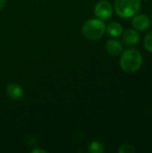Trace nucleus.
Masks as SVG:
<instances>
[{"label":"nucleus","instance_id":"nucleus-1","mask_svg":"<svg viewBox=\"0 0 152 153\" xmlns=\"http://www.w3.org/2000/svg\"><path fill=\"white\" fill-rule=\"evenodd\" d=\"M142 65V56L136 49L125 50L120 59V66L126 73L138 71Z\"/></svg>","mask_w":152,"mask_h":153},{"label":"nucleus","instance_id":"nucleus-2","mask_svg":"<svg viewBox=\"0 0 152 153\" xmlns=\"http://www.w3.org/2000/svg\"><path fill=\"white\" fill-rule=\"evenodd\" d=\"M82 30L86 39L97 40L104 35L106 25L105 22L100 19H90L83 23Z\"/></svg>","mask_w":152,"mask_h":153},{"label":"nucleus","instance_id":"nucleus-3","mask_svg":"<svg viewBox=\"0 0 152 153\" xmlns=\"http://www.w3.org/2000/svg\"><path fill=\"white\" fill-rule=\"evenodd\" d=\"M141 9L140 0H116V13L122 18H130L134 16Z\"/></svg>","mask_w":152,"mask_h":153},{"label":"nucleus","instance_id":"nucleus-4","mask_svg":"<svg viewBox=\"0 0 152 153\" xmlns=\"http://www.w3.org/2000/svg\"><path fill=\"white\" fill-rule=\"evenodd\" d=\"M94 13L99 19L108 20L113 14L112 4L108 1H100L95 5Z\"/></svg>","mask_w":152,"mask_h":153},{"label":"nucleus","instance_id":"nucleus-5","mask_svg":"<svg viewBox=\"0 0 152 153\" xmlns=\"http://www.w3.org/2000/svg\"><path fill=\"white\" fill-rule=\"evenodd\" d=\"M132 25L136 30H146L151 26V19L146 14H138L132 20Z\"/></svg>","mask_w":152,"mask_h":153},{"label":"nucleus","instance_id":"nucleus-6","mask_svg":"<svg viewBox=\"0 0 152 153\" xmlns=\"http://www.w3.org/2000/svg\"><path fill=\"white\" fill-rule=\"evenodd\" d=\"M122 34V40L126 46H134L140 40V35L135 29H129Z\"/></svg>","mask_w":152,"mask_h":153},{"label":"nucleus","instance_id":"nucleus-7","mask_svg":"<svg viewBox=\"0 0 152 153\" xmlns=\"http://www.w3.org/2000/svg\"><path fill=\"white\" fill-rule=\"evenodd\" d=\"M6 93L9 98L13 100H19L22 98L23 94V91L20 85H18L17 83L12 82L6 86Z\"/></svg>","mask_w":152,"mask_h":153},{"label":"nucleus","instance_id":"nucleus-8","mask_svg":"<svg viewBox=\"0 0 152 153\" xmlns=\"http://www.w3.org/2000/svg\"><path fill=\"white\" fill-rule=\"evenodd\" d=\"M106 49L110 55L118 56L123 51V46L119 41L116 39H109L106 43Z\"/></svg>","mask_w":152,"mask_h":153},{"label":"nucleus","instance_id":"nucleus-9","mask_svg":"<svg viewBox=\"0 0 152 153\" xmlns=\"http://www.w3.org/2000/svg\"><path fill=\"white\" fill-rule=\"evenodd\" d=\"M108 33L111 37H119L123 33V27L118 22H111L107 28Z\"/></svg>","mask_w":152,"mask_h":153},{"label":"nucleus","instance_id":"nucleus-10","mask_svg":"<svg viewBox=\"0 0 152 153\" xmlns=\"http://www.w3.org/2000/svg\"><path fill=\"white\" fill-rule=\"evenodd\" d=\"M88 152L90 153H103L105 152V148L101 143L95 141L89 145Z\"/></svg>","mask_w":152,"mask_h":153},{"label":"nucleus","instance_id":"nucleus-11","mask_svg":"<svg viewBox=\"0 0 152 153\" xmlns=\"http://www.w3.org/2000/svg\"><path fill=\"white\" fill-rule=\"evenodd\" d=\"M143 44H144L145 48H146L148 51L152 52V30L151 31H150V32L145 36Z\"/></svg>","mask_w":152,"mask_h":153},{"label":"nucleus","instance_id":"nucleus-12","mask_svg":"<svg viewBox=\"0 0 152 153\" xmlns=\"http://www.w3.org/2000/svg\"><path fill=\"white\" fill-rule=\"evenodd\" d=\"M117 152L119 153H133L135 152V148L132 144L125 143V144H123L122 146H120V148L118 149Z\"/></svg>","mask_w":152,"mask_h":153},{"label":"nucleus","instance_id":"nucleus-13","mask_svg":"<svg viewBox=\"0 0 152 153\" xmlns=\"http://www.w3.org/2000/svg\"><path fill=\"white\" fill-rule=\"evenodd\" d=\"M32 153H47V151H45V150H42V149H35V150H33Z\"/></svg>","mask_w":152,"mask_h":153},{"label":"nucleus","instance_id":"nucleus-14","mask_svg":"<svg viewBox=\"0 0 152 153\" xmlns=\"http://www.w3.org/2000/svg\"><path fill=\"white\" fill-rule=\"evenodd\" d=\"M5 2H6V0H0V10L4 6V4H5Z\"/></svg>","mask_w":152,"mask_h":153}]
</instances>
